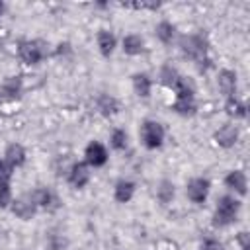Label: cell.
<instances>
[{"instance_id":"cell-20","label":"cell","mask_w":250,"mask_h":250,"mask_svg":"<svg viewBox=\"0 0 250 250\" xmlns=\"http://www.w3.org/2000/svg\"><path fill=\"white\" fill-rule=\"evenodd\" d=\"M133 88H135L137 96L148 98V94H150V78L146 74H135L133 76Z\"/></svg>"},{"instance_id":"cell-9","label":"cell","mask_w":250,"mask_h":250,"mask_svg":"<svg viewBox=\"0 0 250 250\" xmlns=\"http://www.w3.org/2000/svg\"><path fill=\"white\" fill-rule=\"evenodd\" d=\"M88 180H90V168H88V164H84V162L72 164V168L68 172V182L74 188H82V186L88 184Z\"/></svg>"},{"instance_id":"cell-29","label":"cell","mask_w":250,"mask_h":250,"mask_svg":"<svg viewBox=\"0 0 250 250\" xmlns=\"http://www.w3.org/2000/svg\"><path fill=\"white\" fill-rule=\"evenodd\" d=\"M238 242L242 250H250V240H248V232H240L238 234Z\"/></svg>"},{"instance_id":"cell-23","label":"cell","mask_w":250,"mask_h":250,"mask_svg":"<svg viewBox=\"0 0 250 250\" xmlns=\"http://www.w3.org/2000/svg\"><path fill=\"white\" fill-rule=\"evenodd\" d=\"M98 107L102 109L104 115H111V113L117 111V102H115V98L104 94V96H100V100H98Z\"/></svg>"},{"instance_id":"cell-28","label":"cell","mask_w":250,"mask_h":250,"mask_svg":"<svg viewBox=\"0 0 250 250\" xmlns=\"http://www.w3.org/2000/svg\"><path fill=\"white\" fill-rule=\"evenodd\" d=\"M201 250H223V246H221L217 240H213V238H207V240L203 242Z\"/></svg>"},{"instance_id":"cell-27","label":"cell","mask_w":250,"mask_h":250,"mask_svg":"<svg viewBox=\"0 0 250 250\" xmlns=\"http://www.w3.org/2000/svg\"><path fill=\"white\" fill-rule=\"evenodd\" d=\"M12 172H14V166H12V164H8V162L2 158V160H0V182L8 184V182H10V178H12Z\"/></svg>"},{"instance_id":"cell-15","label":"cell","mask_w":250,"mask_h":250,"mask_svg":"<svg viewBox=\"0 0 250 250\" xmlns=\"http://www.w3.org/2000/svg\"><path fill=\"white\" fill-rule=\"evenodd\" d=\"M135 193V184L129 182V180H119L115 184V189H113V195L119 203H127Z\"/></svg>"},{"instance_id":"cell-10","label":"cell","mask_w":250,"mask_h":250,"mask_svg":"<svg viewBox=\"0 0 250 250\" xmlns=\"http://www.w3.org/2000/svg\"><path fill=\"white\" fill-rule=\"evenodd\" d=\"M219 90L229 98H234L236 94V74L232 70H221L219 72Z\"/></svg>"},{"instance_id":"cell-16","label":"cell","mask_w":250,"mask_h":250,"mask_svg":"<svg viewBox=\"0 0 250 250\" xmlns=\"http://www.w3.org/2000/svg\"><path fill=\"white\" fill-rule=\"evenodd\" d=\"M182 78H184V76H180V72H178L174 66H170V64L162 66V70H160V82H162L166 88H170V90H176V86L180 84Z\"/></svg>"},{"instance_id":"cell-25","label":"cell","mask_w":250,"mask_h":250,"mask_svg":"<svg viewBox=\"0 0 250 250\" xmlns=\"http://www.w3.org/2000/svg\"><path fill=\"white\" fill-rule=\"evenodd\" d=\"M111 146L117 150H123L127 146V133L123 129H115L111 133Z\"/></svg>"},{"instance_id":"cell-1","label":"cell","mask_w":250,"mask_h":250,"mask_svg":"<svg viewBox=\"0 0 250 250\" xmlns=\"http://www.w3.org/2000/svg\"><path fill=\"white\" fill-rule=\"evenodd\" d=\"M180 49L186 57H189L191 61H195L201 68L203 64L207 66L209 64V59H207V41L203 35H184L180 39Z\"/></svg>"},{"instance_id":"cell-11","label":"cell","mask_w":250,"mask_h":250,"mask_svg":"<svg viewBox=\"0 0 250 250\" xmlns=\"http://www.w3.org/2000/svg\"><path fill=\"white\" fill-rule=\"evenodd\" d=\"M35 203L31 201V197L29 195H23V197H20V199H16L14 201V205H12V211H14V215L16 217H20V219H31L33 217V213H35Z\"/></svg>"},{"instance_id":"cell-4","label":"cell","mask_w":250,"mask_h":250,"mask_svg":"<svg viewBox=\"0 0 250 250\" xmlns=\"http://www.w3.org/2000/svg\"><path fill=\"white\" fill-rule=\"evenodd\" d=\"M141 141L146 148H158L164 141V129L158 121H145L141 127Z\"/></svg>"},{"instance_id":"cell-22","label":"cell","mask_w":250,"mask_h":250,"mask_svg":"<svg viewBox=\"0 0 250 250\" xmlns=\"http://www.w3.org/2000/svg\"><path fill=\"white\" fill-rule=\"evenodd\" d=\"M174 31H176V27H174L170 21H160V23L156 25V37H158L162 43H170V41L174 39Z\"/></svg>"},{"instance_id":"cell-2","label":"cell","mask_w":250,"mask_h":250,"mask_svg":"<svg viewBox=\"0 0 250 250\" xmlns=\"http://www.w3.org/2000/svg\"><path fill=\"white\" fill-rule=\"evenodd\" d=\"M238 209H240V201L238 199H234L232 195H223L217 201L215 215H213V225L215 227H227V225L234 223L236 215H238Z\"/></svg>"},{"instance_id":"cell-6","label":"cell","mask_w":250,"mask_h":250,"mask_svg":"<svg viewBox=\"0 0 250 250\" xmlns=\"http://www.w3.org/2000/svg\"><path fill=\"white\" fill-rule=\"evenodd\" d=\"M186 193L193 203H203L207 199V193H209V180H205V178L189 180L188 188H186Z\"/></svg>"},{"instance_id":"cell-8","label":"cell","mask_w":250,"mask_h":250,"mask_svg":"<svg viewBox=\"0 0 250 250\" xmlns=\"http://www.w3.org/2000/svg\"><path fill=\"white\" fill-rule=\"evenodd\" d=\"M236 139H238V129H236V125H232V123H225V125L215 133L217 145H221V146H225V148L232 146V145L236 143Z\"/></svg>"},{"instance_id":"cell-24","label":"cell","mask_w":250,"mask_h":250,"mask_svg":"<svg viewBox=\"0 0 250 250\" xmlns=\"http://www.w3.org/2000/svg\"><path fill=\"white\" fill-rule=\"evenodd\" d=\"M227 111L230 115H234V117H246V105L242 102H238L236 96L227 100Z\"/></svg>"},{"instance_id":"cell-26","label":"cell","mask_w":250,"mask_h":250,"mask_svg":"<svg viewBox=\"0 0 250 250\" xmlns=\"http://www.w3.org/2000/svg\"><path fill=\"white\" fill-rule=\"evenodd\" d=\"M12 203V191H10V184L0 182V207H8Z\"/></svg>"},{"instance_id":"cell-19","label":"cell","mask_w":250,"mask_h":250,"mask_svg":"<svg viewBox=\"0 0 250 250\" xmlns=\"http://www.w3.org/2000/svg\"><path fill=\"white\" fill-rule=\"evenodd\" d=\"M20 92H21V80H20L18 76H10V78H6L4 84H2V88H0V94H4V96L10 98V100L18 98Z\"/></svg>"},{"instance_id":"cell-13","label":"cell","mask_w":250,"mask_h":250,"mask_svg":"<svg viewBox=\"0 0 250 250\" xmlns=\"http://www.w3.org/2000/svg\"><path fill=\"white\" fill-rule=\"evenodd\" d=\"M225 184H227V188L234 189V191L240 193V195L246 193V174H244L242 170H232V172L225 178Z\"/></svg>"},{"instance_id":"cell-7","label":"cell","mask_w":250,"mask_h":250,"mask_svg":"<svg viewBox=\"0 0 250 250\" xmlns=\"http://www.w3.org/2000/svg\"><path fill=\"white\" fill-rule=\"evenodd\" d=\"M84 156H86V164H90V166H104L105 160H107V150L104 148V145L92 141V143L86 146Z\"/></svg>"},{"instance_id":"cell-5","label":"cell","mask_w":250,"mask_h":250,"mask_svg":"<svg viewBox=\"0 0 250 250\" xmlns=\"http://www.w3.org/2000/svg\"><path fill=\"white\" fill-rule=\"evenodd\" d=\"M18 55L27 64H37L45 57V49L39 41H21L18 47Z\"/></svg>"},{"instance_id":"cell-12","label":"cell","mask_w":250,"mask_h":250,"mask_svg":"<svg viewBox=\"0 0 250 250\" xmlns=\"http://www.w3.org/2000/svg\"><path fill=\"white\" fill-rule=\"evenodd\" d=\"M4 160H6L8 164H12L14 168H16V166H21V164L25 162V150H23V146L18 145V143L8 145V146H6V152H4Z\"/></svg>"},{"instance_id":"cell-21","label":"cell","mask_w":250,"mask_h":250,"mask_svg":"<svg viewBox=\"0 0 250 250\" xmlns=\"http://www.w3.org/2000/svg\"><path fill=\"white\" fill-rule=\"evenodd\" d=\"M156 195H158V201H160L162 205H168V203L172 201V197H174V184L168 182V180H162L160 186H158Z\"/></svg>"},{"instance_id":"cell-18","label":"cell","mask_w":250,"mask_h":250,"mask_svg":"<svg viewBox=\"0 0 250 250\" xmlns=\"http://www.w3.org/2000/svg\"><path fill=\"white\" fill-rule=\"evenodd\" d=\"M143 49H145V41H143L141 35L131 33V35H127V37L123 39V51H125L127 55H141Z\"/></svg>"},{"instance_id":"cell-14","label":"cell","mask_w":250,"mask_h":250,"mask_svg":"<svg viewBox=\"0 0 250 250\" xmlns=\"http://www.w3.org/2000/svg\"><path fill=\"white\" fill-rule=\"evenodd\" d=\"M29 197H31V201L35 203V207H45V209H49L53 203H57V197H55L49 189H45V188L33 189V191L29 193Z\"/></svg>"},{"instance_id":"cell-30","label":"cell","mask_w":250,"mask_h":250,"mask_svg":"<svg viewBox=\"0 0 250 250\" xmlns=\"http://www.w3.org/2000/svg\"><path fill=\"white\" fill-rule=\"evenodd\" d=\"M2 12H4V4L0 2V16H2Z\"/></svg>"},{"instance_id":"cell-17","label":"cell","mask_w":250,"mask_h":250,"mask_svg":"<svg viewBox=\"0 0 250 250\" xmlns=\"http://www.w3.org/2000/svg\"><path fill=\"white\" fill-rule=\"evenodd\" d=\"M98 47H100V51H102L104 57H109L113 53V49H115V37H113V33L107 31V29H102L98 33Z\"/></svg>"},{"instance_id":"cell-3","label":"cell","mask_w":250,"mask_h":250,"mask_svg":"<svg viewBox=\"0 0 250 250\" xmlns=\"http://www.w3.org/2000/svg\"><path fill=\"white\" fill-rule=\"evenodd\" d=\"M176 102L172 104V109L180 115H191L195 111V102H193V88L191 84L182 78L180 84L176 86Z\"/></svg>"}]
</instances>
